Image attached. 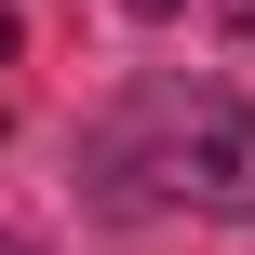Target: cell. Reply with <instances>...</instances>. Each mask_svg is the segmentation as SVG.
Returning <instances> with one entry per match:
<instances>
[{
	"mask_svg": "<svg viewBox=\"0 0 255 255\" xmlns=\"http://www.w3.org/2000/svg\"><path fill=\"white\" fill-rule=\"evenodd\" d=\"M81 188L108 215H255V108L229 81H134L81 134Z\"/></svg>",
	"mask_w": 255,
	"mask_h": 255,
	"instance_id": "cell-1",
	"label": "cell"
},
{
	"mask_svg": "<svg viewBox=\"0 0 255 255\" xmlns=\"http://www.w3.org/2000/svg\"><path fill=\"white\" fill-rule=\"evenodd\" d=\"M0 67H13V13H0Z\"/></svg>",
	"mask_w": 255,
	"mask_h": 255,
	"instance_id": "cell-2",
	"label": "cell"
},
{
	"mask_svg": "<svg viewBox=\"0 0 255 255\" xmlns=\"http://www.w3.org/2000/svg\"><path fill=\"white\" fill-rule=\"evenodd\" d=\"M0 255H40V242H13V229H0Z\"/></svg>",
	"mask_w": 255,
	"mask_h": 255,
	"instance_id": "cell-3",
	"label": "cell"
}]
</instances>
